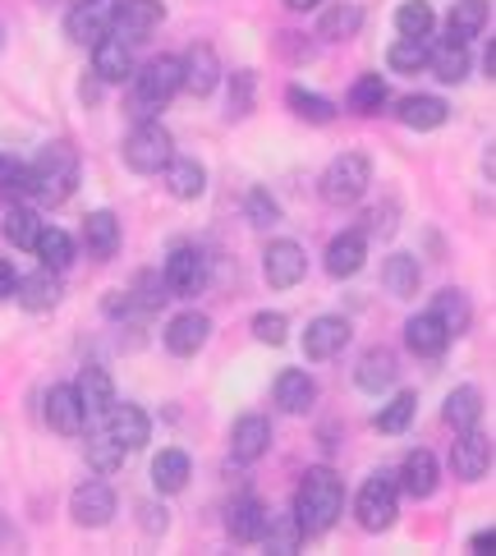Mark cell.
<instances>
[{
	"instance_id": "6da1fadb",
	"label": "cell",
	"mask_w": 496,
	"mask_h": 556,
	"mask_svg": "<svg viewBox=\"0 0 496 556\" xmlns=\"http://www.w3.org/2000/svg\"><path fill=\"white\" fill-rule=\"evenodd\" d=\"M345 510V483L341 473L317 465L300 479V492H294V525L304 529V539H317V533H327L335 520H341Z\"/></svg>"
},
{
	"instance_id": "7a4b0ae2",
	"label": "cell",
	"mask_w": 496,
	"mask_h": 556,
	"mask_svg": "<svg viewBox=\"0 0 496 556\" xmlns=\"http://www.w3.org/2000/svg\"><path fill=\"white\" fill-rule=\"evenodd\" d=\"M180 92V55H156V61L133 70V88H129V115L133 121H156L170 97Z\"/></svg>"
},
{
	"instance_id": "3957f363",
	"label": "cell",
	"mask_w": 496,
	"mask_h": 556,
	"mask_svg": "<svg viewBox=\"0 0 496 556\" xmlns=\"http://www.w3.org/2000/svg\"><path fill=\"white\" fill-rule=\"evenodd\" d=\"M78 185V156L69 143H47L33 162V198L47 207H61Z\"/></svg>"
},
{
	"instance_id": "277c9868",
	"label": "cell",
	"mask_w": 496,
	"mask_h": 556,
	"mask_svg": "<svg viewBox=\"0 0 496 556\" xmlns=\"http://www.w3.org/2000/svg\"><path fill=\"white\" fill-rule=\"evenodd\" d=\"M170 156H175V138L166 134V125L138 121L129 129V138H125V166L133 175H162Z\"/></svg>"
},
{
	"instance_id": "5b68a950",
	"label": "cell",
	"mask_w": 496,
	"mask_h": 556,
	"mask_svg": "<svg viewBox=\"0 0 496 556\" xmlns=\"http://www.w3.org/2000/svg\"><path fill=\"white\" fill-rule=\"evenodd\" d=\"M372 185V166L364 152H341L322 175V198L331 207H354Z\"/></svg>"
},
{
	"instance_id": "8992f818",
	"label": "cell",
	"mask_w": 496,
	"mask_h": 556,
	"mask_svg": "<svg viewBox=\"0 0 496 556\" xmlns=\"http://www.w3.org/2000/svg\"><path fill=\"white\" fill-rule=\"evenodd\" d=\"M395 510H400V488H395L391 473H372V479L354 496V520L368 533H382L395 525Z\"/></svg>"
},
{
	"instance_id": "52a82bcc",
	"label": "cell",
	"mask_w": 496,
	"mask_h": 556,
	"mask_svg": "<svg viewBox=\"0 0 496 556\" xmlns=\"http://www.w3.org/2000/svg\"><path fill=\"white\" fill-rule=\"evenodd\" d=\"M162 281H166L170 294H180V300H193V294H203L207 281H212L207 253L198 249V244H175L170 257H166V267H162Z\"/></svg>"
},
{
	"instance_id": "ba28073f",
	"label": "cell",
	"mask_w": 496,
	"mask_h": 556,
	"mask_svg": "<svg viewBox=\"0 0 496 556\" xmlns=\"http://www.w3.org/2000/svg\"><path fill=\"white\" fill-rule=\"evenodd\" d=\"M162 24H166L162 0H120V5H115V18H111V37L138 47V42H148Z\"/></svg>"
},
{
	"instance_id": "9c48e42d",
	"label": "cell",
	"mask_w": 496,
	"mask_h": 556,
	"mask_svg": "<svg viewBox=\"0 0 496 556\" xmlns=\"http://www.w3.org/2000/svg\"><path fill=\"white\" fill-rule=\"evenodd\" d=\"M120 0H74L65 14V37L78 47H97L102 37H111V18Z\"/></svg>"
},
{
	"instance_id": "30bf717a",
	"label": "cell",
	"mask_w": 496,
	"mask_h": 556,
	"mask_svg": "<svg viewBox=\"0 0 496 556\" xmlns=\"http://www.w3.org/2000/svg\"><path fill=\"white\" fill-rule=\"evenodd\" d=\"M263 271H267V286H271V290L300 286V281H304V271H308V253H304V244H294V240H271L267 253H263Z\"/></svg>"
},
{
	"instance_id": "8fae6325",
	"label": "cell",
	"mask_w": 496,
	"mask_h": 556,
	"mask_svg": "<svg viewBox=\"0 0 496 556\" xmlns=\"http://www.w3.org/2000/svg\"><path fill=\"white\" fill-rule=\"evenodd\" d=\"M487 469H492V437H483L479 428L455 437V446H450V473L455 479L479 483V479H487Z\"/></svg>"
},
{
	"instance_id": "7c38bea8",
	"label": "cell",
	"mask_w": 496,
	"mask_h": 556,
	"mask_svg": "<svg viewBox=\"0 0 496 556\" xmlns=\"http://www.w3.org/2000/svg\"><path fill=\"white\" fill-rule=\"evenodd\" d=\"M69 515H74V525L78 529H102L115 520V492L111 483H78L74 496H69Z\"/></svg>"
},
{
	"instance_id": "4fadbf2b",
	"label": "cell",
	"mask_w": 496,
	"mask_h": 556,
	"mask_svg": "<svg viewBox=\"0 0 496 556\" xmlns=\"http://www.w3.org/2000/svg\"><path fill=\"white\" fill-rule=\"evenodd\" d=\"M216 84H221V61H216V51L207 42H193L180 55V88L193 97H212Z\"/></svg>"
},
{
	"instance_id": "5bb4252c",
	"label": "cell",
	"mask_w": 496,
	"mask_h": 556,
	"mask_svg": "<svg viewBox=\"0 0 496 556\" xmlns=\"http://www.w3.org/2000/svg\"><path fill=\"white\" fill-rule=\"evenodd\" d=\"M345 345H349V323H345V317L327 313V317H313V323L304 327V354H308V359H317V364L335 359Z\"/></svg>"
},
{
	"instance_id": "9a60e30c",
	"label": "cell",
	"mask_w": 496,
	"mask_h": 556,
	"mask_svg": "<svg viewBox=\"0 0 496 556\" xmlns=\"http://www.w3.org/2000/svg\"><path fill=\"white\" fill-rule=\"evenodd\" d=\"M271 451V424H267V414H240L230 428V455L240 465H253V460H263V455Z\"/></svg>"
},
{
	"instance_id": "2e32d148",
	"label": "cell",
	"mask_w": 496,
	"mask_h": 556,
	"mask_svg": "<svg viewBox=\"0 0 496 556\" xmlns=\"http://www.w3.org/2000/svg\"><path fill=\"white\" fill-rule=\"evenodd\" d=\"M207 336H212V317L207 313H193V308L175 313L166 323V350L180 354V359H193V354L207 345Z\"/></svg>"
},
{
	"instance_id": "e0dca14e",
	"label": "cell",
	"mask_w": 496,
	"mask_h": 556,
	"mask_svg": "<svg viewBox=\"0 0 496 556\" xmlns=\"http://www.w3.org/2000/svg\"><path fill=\"white\" fill-rule=\"evenodd\" d=\"M271 401L281 414H308L313 401H317V382L304 368H281L276 382H271Z\"/></svg>"
},
{
	"instance_id": "ac0fdd59",
	"label": "cell",
	"mask_w": 496,
	"mask_h": 556,
	"mask_svg": "<svg viewBox=\"0 0 496 556\" xmlns=\"http://www.w3.org/2000/svg\"><path fill=\"white\" fill-rule=\"evenodd\" d=\"M61 294H65V286H61V271L37 267V271H28V276H18L14 300L24 304L28 313H51L55 304H61Z\"/></svg>"
},
{
	"instance_id": "d6986e66",
	"label": "cell",
	"mask_w": 496,
	"mask_h": 556,
	"mask_svg": "<svg viewBox=\"0 0 496 556\" xmlns=\"http://www.w3.org/2000/svg\"><path fill=\"white\" fill-rule=\"evenodd\" d=\"M74 395H78V405H84L88 419H106L111 405H115V382H111V372H106L102 364H88L84 372H78Z\"/></svg>"
},
{
	"instance_id": "ffe728a7",
	"label": "cell",
	"mask_w": 496,
	"mask_h": 556,
	"mask_svg": "<svg viewBox=\"0 0 496 556\" xmlns=\"http://www.w3.org/2000/svg\"><path fill=\"white\" fill-rule=\"evenodd\" d=\"M364 263H368V235L364 230H345V235H335V240L327 244V271L335 276V281L359 276Z\"/></svg>"
},
{
	"instance_id": "44dd1931",
	"label": "cell",
	"mask_w": 496,
	"mask_h": 556,
	"mask_svg": "<svg viewBox=\"0 0 496 556\" xmlns=\"http://www.w3.org/2000/svg\"><path fill=\"white\" fill-rule=\"evenodd\" d=\"M395 377H400V359H395L391 350H382V345L364 350V359L354 364V387L368 391V395L391 391V387H395Z\"/></svg>"
},
{
	"instance_id": "7402d4cb",
	"label": "cell",
	"mask_w": 496,
	"mask_h": 556,
	"mask_svg": "<svg viewBox=\"0 0 496 556\" xmlns=\"http://www.w3.org/2000/svg\"><path fill=\"white\" fill-rule=\"evenodd\" d=\"M92 78L97 84H125V78H133V47L120 42V37H102L92 47Z\"/></svg>"
},
{
	"instance_id": "603a6c76",
	"label": "cell",
	"mask_w": 496,
	"mask_h": 556,
	"mask_svg": "<svg viewBox=\"0 0 496 556\" xmlns=\"http://www.w3.org/2000/svg\"><path fill=\"white\" fill-rule=\"evenodd\" d=\"M42 414H47V428L61 432V437H78L84 424H88V414H84V405H78L74 387H51L47 401H42Z\"/></svg>"
},
{
	"instance_id": "cb8c5ba5",
	"label": "cell",
	"mask_w": 496,
	"mask_h": 556,
	"mask_svg": "<svg viewBox=\"0 0 496 556\" xmlns=\"http://www.w3.org/2000/svg\"><path fill=\"white\" fill-rule=\"evenodd\" d=\"M84 249L97 257V263H106V257L120 253V216L97 207L84 216Z\"/></svg>"
},
{
	"instance_id": "d4e9b609",
	"label": "cell",
	"mask_w": 496,
	"mask_h": 556,
	"mask_svg": "<svg viewBox=\"0 0 496 556\" xmlns=\"http://www.w3.org/2000/svg\"><path fill=\"white\" fill-rule=\"evenodd\" d=\"M436 483H442V469H436V455H432V451H414V455H405L395 488L409 492L414 502H423V496L436 492Z\"/></svg>"
},
{
	"instance_id": "484cf974",
	"label": "cell",
	"mask_w": 496,
	"mask_h": 556,
	"mask_svg": "<svg viewBox=\"0 0 496 556\" xmlns=\"http://www.w3.org/2000/svg\"><path fill=\"white\" fill-rule=\"evenodd\" d=\"M106 432H111L125 451H138V446H148L152 419H148V409H138V405H111V414H106Z\"/></svg>"
},
{
	"instance_id": "4316f807",
	"label": "cell",
	"mask_w": 496,
	"mask_h": 556,
	"mask_svg": "<svg viewBox=\"0 0 496 556\" xmlns=\"http://www.w3.org/2000/svg\"><path fill=\"white\" fill-rule=\"evenodd\" d=\"M400 125H409V129H419V134H428V129H442L446 125V115H450V106L442 102V97H432V92H409V97H400Z\"/></svg>"
},
{
	"instance_id": "83f0119b",
	"label": "cell",
	"mask_w": 496,
	"mask_h": 556,
	"mask_svg": "<svg viewBox=\"0 0 496 556\" xmlns=\"http://www.w3.org/2000/svg\"><path fill=\"white\" fill-rule=\"evenodd\" d=\"M162 175H166V189L180 198V203H193V198L207 193V170H203V162H193V156H170Z\"/></svg>"
},
{
	"instance_id": "f1b7e54d",
	"label": "cell",
	"mask_w": 496,
	"mask_h": 556,
	"mask_svg": "<svg viewBox=\"0 0 496 556\" xmlns=\"http://www.w3.org/2000/svg\"><path fill=\"white\" fill-rule=\"evenodd\" d=\"M267 525V506L257 496H234L230 510H226V533L234 543H257V533Z\"/></svg>"
},
{
	"instance_id": "f546056e",
	"label": "cell",
	"mask_w": 496,
	"mask_h": 556,
	"mask_svg": "<svg viewBox=\"0 0 496 556\" xmlns=\"http://www.w3.org/2000/svg\"><path fill=\"white\" fill-rule=\"evenodd\" d=\"M405 345L414 354H423V359H436V354L450 345V336H446V327L436 323L432 313H414L409 323H405Z\"/></svg>"
},
{
	"instance_id": "4dcf8cb0",
	"label": "cell",
	"mask_w": 496,
	"mask_h": 556,
	"mask_svg": "<svg viewBox=\"0 0 496 556\" xmlns=\"http://www.w3.org/2000/svg\"><path fill=\"white\" fill-rule=\"evenodd\" d=\"M442 419H446V428H455V432L479 428V419H483V391H479V387H455V391L446 395V405H442Z\"/></svg>"
},
{
	"instance_id": "1f68e13d",
	"label": "cell",
	"mask_w": 496,
	"mask_h": 556,
	"mask_svg": "<svg viewBox=\"0 0 496 556\" xmlns=\"http://www.w3.org/2000/svg\"><path fill=\"white\" fill-rule=\"evenodd\" d=\"M189 473H193V465H189V455L180 451V446H170V451H156V460H152V488L156 492H185V483H189Z\"/></svg>"
},
{
	"instance_id": "d6a6232c",
	"label": "cell",
	"mask_w": 496,
	"mask_h": 556,
	"mask_svg": "<svg viewBox=\"0 0 496 556\" xmlns=\"http://www.w3.org/2000/svg\"><path fill=\"white\" fill-rule=\"evenodd\" d=\"M492 18V5L487 0H455L450 5V18H446V37L455 42H469V37H479Z\"/></svg>"
},
{
	"instance_id": "836d02e7",
	"label": "cell",
	"mask_w": 496,
	"mask_h": 556,
	"mask_svg": "<svg viewBox=\"0 0 496 556\" xmlns=\"http://www.w3.org/2000/svg\"><path fill=\"white\" fill-rule=\"evenodd\" d=\"M428 70L442 78V84H460V78L469 74V47L455 42V37H446V42L428 47Z\"/></svg>"
},
{
	"instance_id": "e575fe53",
	"label": "cell",
	"mask_w": 496,
	"mask_h": 556,
	"mask_svg": "<svg viewBox=\"0 0 496 556\" xmlns=\"http://www.w3.org/2000/svg\"><path fill=\"white\" fill-rule=\"evenodd\" d=\"M419 281H423V271L409 253H391L382 263V286L395 294V300H414V294H419Z\"/></svg>"
},
{
	"instance_id": "d590c367",
	"label": "cell",
	"mask_w": 496,
	"mask_h": 556,
	"mask_svg": "<svg viewBox=\"0 0 496 556\" xmlns=\"http://www.w3.org/2000/svg\"><path fill=\"white\" fill-rule=\"evenodd\" d=\"M432 317L446 327V336L455 341V336H465L469 323H473V308H469V294L465 290H442L432 300Z\"/></svg>"
},
{
	"instance_id": "8d00e7d4",
	"label": "cell",
	"mask_w": 496,
	"mask_h": 556,
	"mask_svg": "<svg viewBox=\"0 0 496 556\" xmlns=\"http://www.w3.org/2000/svg\"><path fill=\"white\" fill-rule=\"evenodd\" d=\"M414 414H419V395L414 391H395L391 401L377 409V419H372V428L382 432V437H400L409 424H414Z\"/></svg>"
},
{
	"instance_id": "74e56055",
	"label": "cell",
	"mask_w": 496,
	"mask_h": 556,
	"mask_svg": "<svg viewBox=\"0 0 496 556\" xmlns=\"http://www.w3.org/2000/svg\"><path fill=\"white\" fill-rule=\"evenodd\" d=\"M257 543H263L271 556H294L304 547V529L294 525V515H267V525H263V533H257Z\"/></svg>"
},
{
	"instance_id": "f35d334b",
	"label": "cell",
	"mask_w": 496,
	"mask_h": 556,
	"mask_svg": "<svg viewBox=\"0 0 496 556\" xmlns=\"http://www.w3.org/2000/svg\"><path fill=\"white\" fill-rule=\"evenodd\" d=\"M0 230H5L10 249H28V253H33L37 235H42V216H37L33 207H24V203H10V212H5V222H0Z\"/></svg>"
},
{
	"instance_id": "ab89813d",
	"label": "cell",
	"mask_w": 496,
	"mask_h": 556,
	"mask_svg": "<svg viewBox=\"0 0 496 556\" xmlns=\"http://www.w3.org/2000/svg\"><path fill=\"white\" fill-rule=\"evenodd\" d=\"M285 106L300 115V121H308V125H331L335 121V102L331 97H322V92H308V88H285Z\"/></svg>"
},
{
	"instance_id": "60d3db41",
	"label": "cell",
	"mask_w": 496,
	"mask_h": 556,
	"mask_svg": "<svg viewBox=\"0 0 496 556\" xmlns=\"http://www.w3.org/2000/svg\"><path fill=\"white\" fill-rule=\"evenodd\" d=\"M364 28V10L359 5H331L327 14H322V24H317V37H322V42H349L354 33Z\"/></svg>"
},
{
	"instance_id": "b9f144b4",
	"label": "cell",
	"mask_w": 496,
	"mask_h": 556,
	"mask_svg": "<svg viewBox=\"0 0 496 556\" xmlns=\"http://www.w3.org/2000/svg\"><path fill=\"white\" fill-rule=\"evenodd\" d=\"M386 78H377V74H359L349 84V97H345V106L354 111V115H377L386 106Z\"/></svg>"
},
{
	"instance_id": "7bdbcfd3",
	"label": "cell",
	"mask_w": 496,
	"mask_h": 556,
	"mask_svg": "<svg viewBox=\"0 0 496 556\" xmlns=\"http://www.w3.org/2000/svg\"><path fill=\"white\" fill-rule=\"evenodd\" d=\"M33 253L42 257V267H51V271H65V267L74 263V240H69L65 230H55V226H42V235H37Z\"/></svg>"
},
{
	"instance_id": "ee69618b",
	"label": "cell",
	"mask_w": 496,
	"mask_h": 556,
	"mask_svg": "<svg viewBox=\"0 0 496 556\" xmlns=\"http://www.w3.org/2000/svg\"><path fill=\"white\" fill-rule=\"evenodd\" d=\"M0 198L5 203H24L33 198V166L18 156H0Z\"/></svg>"
},
{
	"instance_id": "f6af8a7d",
	"label": "cell",
	"mask_w": 496,
	"mask_h": 556,
	"mask_svg": "<svg viewBox=\"0 0 496 556\" xmlns=\"http://www.w3.org/2000/svg\"><path fill=\"white\" fill-rule=\"evenodd\" d=\"M84 455H88V465H92L97 473H115V469L125 465V455H129V451L102 428V432H92L88 442H84Z\"/></svg>"
},
{
	"instance_id": "bcb514c9",
	"label": "cell",
	"mask_w": 496,
	"mask_h": 556,
	"mask_svg": "<svg viewBox=\"0 0 496 556\" xmlns=\"http://www.w3.org/2000/svg\"><path fill=\"white\" fill-rule=\"evenodd\" d=\"M386 65L395 74H423L428 70V37H400V42H391Z\"/></svg>"
},
{
	"instance_id": "7dc6e473",
	"label": "cell",
	"mask_w": 496,
	"mask_h": 556,
	"mask_svg": "<svg viewBox=\"0 0 496 556\" xmlns=\"http://www.w3.org/2000/svg\"><path fill=\"white\" fill-rule=\"evenodd\" d=\"M436 24V14L428 0H405L400 10H395V28H400V37H428Z\"/></svg>"
},
{
	"instance_id": "c3c4849f",
	"label": "cell",
	"mask_w": 496,
	"mask_h": 556,
	"mask_svg": "<svg viewBox=\"0 0 496 556\" xmlns=\"http://www.w3.org/2000/svg\"><path fill=\"white\" fill-rule=\"evenodd\" d=\"M253 92H257V74L253 70H234L230 74V97H226L230 121H244V115L253 111Z\"/></svg>"
},
{
	"instance_id": "681fc988",
	"label": "cell",
	"mask_w": 496,
	"mask_h": 556,
	"mask_svg": "<svg viewBox=\"0 0 496 556\" xmlns=\"http://www.w3.org/2000/svg\"><path fill=\"white\" fill-rule=\"evenodd\" d=\"M166 281H162V276H156V271H143V276H138V281H133V290H129V304L138 308V313H156V308H162L166 304Z\"/></svg>"
},
{
	"instance_id": "f907efd6",
	"label": "cell",
	"mask_w": 496,
	"mask_h": 556,
	"mask_svg": "<svg viewBox=\"0 0 496 556\" xmlns=\"http://www.w3.org/2000/svg\"><path fill=\"white\" fill-rule=\"evenodd\" d=\"M244 207H249V226H257V230H267V226L281 222V203H276L267 189H249Z\"/></svg>"
},
{
	"instance_id": "816d5d0a",
	"label": "cell",
	"mask_w": 496,
	"mask_h": 556,
	"mask_svg": "<svg viewBox=\"0 0 496 556\" xmlns=\"http://www.w3.org/2000/svg\"><path fill=\"white\" fill-rule=\"evenodd\" d=\"M285 336H290V323H285V313H253V341H263V345H285Z\"/></svg>"
},
{
	"instance_id": "f5cc1de1",
	"label": "cell",
	"mask_w": 496,
	"mask_h": 556,
	"mask_svg": "<svg viewBox=\"0 0 496 556\" xmlns=\"http://www.w3.org/2000/svg\"><path fill=\"white\" fill-rule=\"evenodd\" d=\"M138 520H143L148 533H166V510L162 506H156V510L152 506H138Z\"/></svg>"
},
{
	"instance_id": "db71d44e",
	"label": "cell",
	"mask_w": 496,
	"mask_h": 556,
	"mask_svg": "<svg viewBox=\"0 0 496 556\" xmlns=\"http://www.w3.org/2000/svg\"><path fill=\"white\" fill-rule=\"evenodd\" d=\"M14 290H18V271H14V263L0 257V300H14Z\"/></svg>"
},
{
	"instance_id": "11a10c76",
	"label": "cell",
	"mask_w": 496,
	"mask_h": 556,
	"mask_svg": "<svg viewBox=\"0 0 496 556\" xmlns=\"http://www.w3.org/2000/svg\"><path fill=\"white\" fill-rule=\"evenodd\" d=\"M492 547H496V533H492V529H479V533L469 539V552H473V556H487Z\"/></svg>"
},
{
	"instance_id": "9f6ffc18",
	"label": "cell",
	"mask_w": 496,
	"mask_h": 556,
	"mask_svg": "<svg viewBox=\"0 0 496 556\" xmlns=\"http://www.w3.org/2000/svg\"><path fill=\"white\" fill-rule=\"evenodd\" d=\"M483 70H487V78H496V42L487 37V55H483Z\"/></svg>"
},
{
	"instance_id": "6f0895ef",
	"label": "cell",
	"mask_w": 496,
	"mask_h": 556,
	"mask_svg": "<svg viewBox=\"0 0 496 556\" xmlns=\"http://www.w3.org/2000/svg\"><path fill=\"white\" fill-rule=\"evenodd\" d=\"M285 10H313V5H322V0H281Z\"/></svg>"
},
{
	"instance_id": "680465c9",
	"label": "cell",
	"mask_w": 496,
	"mask_h": 556,
	"mask_svg": "<svg viewBox=\"0 0 496 556\" xmlns=\"http://www.w3.org/2000/svg\"><path fill=\"white\" fill-rule=\"evenodd\" d=\"M0 51H5V28H0Z\"/></svg>"
}]
</instances>
